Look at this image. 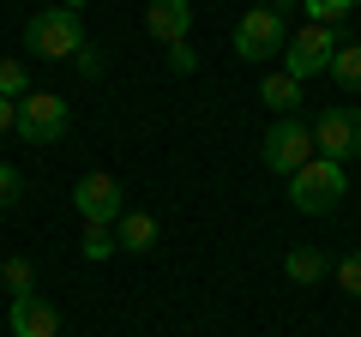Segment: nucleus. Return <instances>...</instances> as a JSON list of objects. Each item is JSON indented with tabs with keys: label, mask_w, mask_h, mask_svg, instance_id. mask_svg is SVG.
<instances>
[{
	"label": "nucleus",
	"mask_w": 361,
	"mask_h": 337,
	"mask_svg": "<svg viewBox=\"0 0 361 337\" xmlns=\"http://www.w3.org/2000/svg\"><path fill=\"white\" fill-rule=\"evenodd\" d=\"M349 181H343V163H331V157H313V163H301L295 175H289V205L307 211V217H331L337 205H343Z\"/></svg>",
	"instance_id": "obj_1"
},
{
	"label": "nucleus",
	"mask_w": 361,
	"mask_h": 337,
	"mask_svg": "<svg viewBox=\"0 0 361 337\" xmlns=\"http://www.w3.org/2000/svg\"><path fill=\"white\" fill-rule=\"evenodd\" d=\"M25 42L42 54V61H73V54L85 49V30H78V13H73V6H42V13L25 25Z\"/></svg>",
	"instance_id": "obj_2"
},
{
	"label": "nucleus",
	"mask_w": 361,
	"mask_h": 337,
	"mask_svg": "<svg viewBox=\"0 0 361 337\" xmlns=\"http://www.w3.org/2000/svg\"><path fill=\"white\" fill-rule=\"evenodd\" d=\"M259 157H265L271 175H283V181H289L301 163L319 157V151H313V127H301L295 115H277V121H271V133H265V145H259Z\"/></svg>",
	"instance_id": "obj_3"
},
{
	"label": "nucleus",
	"mask_w": 361,
	"mask_h": 337,
	"mask_svg": "<svg viewBox=\"0 0 361 337\" xmlns=\"http://www.w3.org/2000/svg\"><path fill=\"white\" fill-rule=\"evenodd\" d=\"M331 54H337L331 25H301L283 42V73L289 78H319V73H331Z\"/></svg>",
	"instance_id": "obj_4"
},
{
	"label": "nucleus",
	"mask_w": 361,
	"mask_h": 337,
	"mask_svg": "<svg viewBox=\"0 0 361 337\" xmlns=\"http://www.w3.org/2000/svg\"><path fill=\"white\" fill-rule=\"evenodd\" d=\"M66 97H54V91H30V97H18V121H13V133L25 145H54L66 133Z\"/></svg>",
	"instance_id": "obj_5"
},
{
	"label": "nucleus",
	"mask_w": 361,
	"mask_h": 337,
	"mask_svg": "<svg viewBox=\"0 0 361 337\" xmlns=\"http://www.w3.org/2000/svg\"><path fill=\"white\" fill-rule=\"evenodd\" d=\"M313 151L331 157V163H349V157H361V109H355V103L325 109V115L313 121Z\"/></svg>",
	"instance_id": "obj_6"
},
{
	"label": "nucleus",
	"mask_w": 361,
	"mask_h": 337,
	"mask_svg": "<svg viewBox=\"0 0 361 337\" xmlns=\"http://www.w3.org/2000/svg\"><path fill=\"white\" fill-rule=\"evenodd\" d=\"M289 42V25L283 13H271V6H253V13H241V25H235V54L241 61H271V54H283Z\"/></svg>",
	"instance_id": "obj_7"
},
{
	"label": "nucleus",
	"mask_w": 361,
	"mask_h": 337,
	"mask_svg": "<svg viewBox=\"0 0 361 337\" xmlns=\"http://www.w3.org/2000/svg\"><path fill=\"white\" fill-rule=\"evenodd\" d=\"M73 205H78V217H85V223H109V229H115L121 211H127V199H121V181H115V175L90 168V175H78Z\"/></svg>",
	"instance_id": "obj_8"
},
{
	"label": "nucleus",
	"mask_w": 361,
	"mask_h": 337,
	"mask_svg": "<svg viewBox=\"0 0 361 337\" xmlns=\"http://www.w3.org/2000/svg\"><path fill=\"white\" fill-rule=\"evenodd\" d=\"M6 325H13V337H61V313H54V301H42V295H13Z\"/></svg>",
	"instance_id": "obj_9"
},
{
	"label": "nucleus",
	"mask_w": 361,
	"mask_h": 337,
	"mask_svg": "<svg viewBox=\"0 0 361 337\" xmlns=\"http://www.w3.org/2000/svg\"><path fill=\"white\" fill-rule=\"evenodd\" d=\"M145 30H151L163 49L187 42V30H193V0H151V6H145Z\"/></svg>",
	"instance_id": "obj_10"
},
{
	"label": "nucleus",
	"mask_w": 361,
	"mask_h": 337,
	"mask_svg": "<svg viewBox=\"0 0 361 337\" xmlns=\"http://www.w3.org/2000/svg\"><path fill=\"white\" fill-rule=\"evenodd\" d=\"M115 241H121V253H151V247H157V217H151V211H121Z\"/></svg>",
	"instance_id": "obj_11"
},
{
	"label": "nucleus",
	"mask_w": 361,
	"mask_h": 337,
	"mask_svg": "<svg viewBox=\"0 0 361 337\" xmlns=\"http://www.w3.org/2000/svg\"><path fill=\"white\" fill-rule=\"evenodd\" d=\"M259 103H265L271 115H295V103H301V78H289V73H265V85H259Z\"/></svg>",
	"instance_id": "obj_12"
},
{
	"label": "nucleus",
	"mask_w": 361,
	"mask_h": 337,
	"mask_svg": "<svg viewBox=\"0 0 361 337\" xmlns=\"http://www.w3.org/2000/svg\"><path fill=\"white\" fill-rule=\"evenodd\" d=\"M331 78L343 85L349 97H361V42H337V54H331Z\"/></svg>",
	"instance_id": "obj_13"
},
{
	"label": "nucleus",
	"mask_w": 361,
	"mask_h": 337,
	"mask_svg": "<svg viewBox=\"0 0 361 337\" xmlns=\"http://www.w3.org/2000/svg\"><path fill=\"white\" fill-rule=\"evenodd\" d=\"M283 271L295 277V283H319V277L331 271V265H325V253H319V247H295V253L283 259Z\"/></svg>",
	"instance_id": "obj_14"
},
{
	"label": "nucleus",
	"mask_w": 361,
	"mask_h": 337,
	"mask_svg": "<svg viewBox=\"0 0 361 337\" xmlns=\"http://www.w3.org/2000/svg\"><path fill=\"white\" fill-rule=\"evenodd\" d=\"M0 283L13 289V295H37V265H30L25 253H13V259L0 265Z\"/></svg>",
	"instance_id": "obj_15"
},
{
	"label": "nucleus",
	"mask_w": 361,
	"mask_h": 337,
	"mask_svg": "<svg viewBox=\"0 0 361 337\" xmlns=\"http://www.w3.org/2000/svg\"><path fill=\"white\" fill-rule=\"evenodd\" d=\"M115 253H121L115 229L109 223H85V259H115Z\"/></svg>",
	"instance_id": "obj_16"
},
{
	"label": "nucleus",
	"mask_w": 361,
	"mask_h": 337,
	"mask_svg": "<svg viewBox=\"0 0 361 337\" xmlns=\"http://www.w3.org/2000/svg\"><path fill=\"white\" fill-rule=\"evenodd\" d=\"M307 6V25H343L355 13V0H301Z\"/></svg>",
	"instance_id": "obj_17"
},
{
	"label": "nucleus",
	"mask_w": 361,
	"mask_h": 337,
	"mask_svg": "<svg viewBox=\"0 0 361 337\" xmlns=\"http://www.w3.org/2000/svg\"><path fill=\"white\" fill-rule=\"evenodd\" d=\"M37 85H30V73H25V61H0V97H30Z\"/></svg>",
	"instance_id": "obj_18"
},
{
	"label": "nucleus",
	"mask_w": 361,
	"mask_h": 337,
	"mask_svg": "<svg viewBox=\"0 0 361 337\" xmlns=\"http://www.w3.org/2000/svg\"><path fill=\"white\" fill-rule=\"evenodd\" d=\"M331 277H337V289H343V295L361 301V247H355V253H343V259L331 265Z\"/></svg>",
	"instance_id": "obj_19"
},
{
	"label": "nucleus",
	"mask_w": 361,
	"mask_h": 337,
	"mask_svg": "<svg viewBox=\"0 0 361 337\" xmlns=\"http://www.w3.org/2000/svg\"><path fill=\"white\" fill-rule=\"evenodd\" d=\"M18 199H25V175L13 163H0V211H13Z\"/></svg>",
	"instance_id": "obj_20"
},
{
	"label": "nucleus",
	"mask_w": 361,
	"mask_h": 337,
	"mask_svg": "<svg viewBox=\"0 0 361 337\" xmlns=\"http://www.w3.org/2000/svg\"><path fill=\"white\" fill-rule=\"evenodd\" d=\"M199 66V54L187 49V42H175V49H169V73H193Z\"/></svg>",
	"instance_id": "obj_21"
},
{
	"label": "nucleus",
	"mask_w": 361,
	"mask_h": 337,
	"mask_svg": "<svg viewBox=\"0 0 361 337\" xmlns=\"http://www.w3.org/2000/svg\"><path fill=\"white\" fill-rule=\"evenodd\" d=\"M13 121H18V103H13V97H0V133H13Z\"/></svg>",
	"instance_id": "obj_22"
},
{
	"label": "nucleus",
	"mask_w": 361,
	"mask_h": 337,
	"mask_svg": "<svg viewBox=\"0 0 361 337\" xmlns=\"http://www.w3.org/2000/svg\"><path fill=\"white\" fill-rule=\"evenodd\" d=\"M265 6H271V13H289V6H295V0H265Z\"/></svg>",
	"instance_id": "obj_23"
},
{
	"label": "nucleus",
	"mask_w": 361,
	"mask_h": 337,
	"mask_svg": "<svg viewBox=\"0 0 361 337\" xmlns=\"http://www.w3.org/2000/svg\"><path fill=\"white\" fill-rule=\"evenodd\" d=\"M61 6H73V13H85V6H90V0H61Z\"/></svg>",
	"instance_id": "obj_24"
},
{
	"label": "nucleus",
	"mask_w": 361,
	"mask_h": 337,
	"mask_svg": "<svg viewBox=\"0 0 361 337\" xmlns=\"http://www.w3.org/2000/svg\"><path fill=\"white\" fill-rule=\"evenodd\" d=\"M355 13H361V0H355Z\"/></svg>",
	"instance_id": "obj_25"
}]
</instances>
